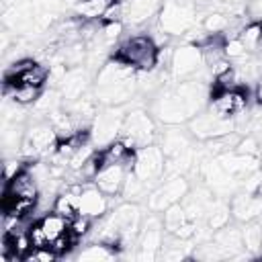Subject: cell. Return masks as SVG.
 <instances>
[{
  "instance_id": "24",
  "label": "cell",
  "mask_w": 262,
  "mask_h": 262,
  "mask_svg": "<svg viewBox=\"0 0 262 262\" xmlns=\"http://www.w3.org/2000/svg\"><path fill=\"white\" fill-rule=\"evenodd\" d=\"M186 221H190V219H188L186 209H184L182 203H174V205H170L166 211H162V223H164L166 233L178 231Z\"/></svg>"
},
{
  "instance_id": "18",
  "label": "cell",
  "mask_w": 262,
  "mask_h": 262,
  "mask_svg": "<svg viewBox=\"0 0 262 262\" xmlns=\"http://www.w3.org/2000/svg\"><path fill=\"white\" fill-rule=\"evenodd\" d=\"M215 244L223 250L225 258H237L239 252L244 250V237H242V229L237 227H229L225 225L223 229H217L215 233Z\"/></svg>"
},
{
  "instance_id": "3",
  "label": "cell",
  "mask_w": 262,
  "mask_h": 262,
  "mask_svg": "<svg viewBox=\"0 0 262 262\" xmlns=\"http://www.w3.org/2000/svg\"><path fill=\"white\" fill-rule=\"evenodd\" d=\"M158 25L170 37L184 35L196 25V2L194 0H164L158 12Z\"/></svg>"
},
{
  "instance_id": "40",
  "label": "cell",
  "mask_w": 262,
  "mask_h": 262,
  "mask_svg": "<svg viewBox=\"0 0 262 262\" xmlns=\"http://www.w3.org/2000/svg\"><path fill=\"white\" fill-rule=\"evenodd\" d=\"M254 100H256V104L262 106V74H260V78L256 80V86H254Z\"/></svg>"
},
{
  "instance_id": "10",
  "label": "cell",
  "mask_w": 262,
  "mask_h": 262,
  "mask_svg": "<svg viewBox=\"0 0 262 262\" xmlns=\"http://www.w3.org/2000/svg\"><path fill=\"white\" fill-rule=\"evenodd\" d=\"M205 68L203 51L199 45L184 43L172 51L170 59V74L174 80H190Z\"/></svg>"
},
{
  "instance_id": "19",
  "label": "cell",
  "mask_w": 262,
  "mask_h": 262,
  "mask_svg": "<svg viewBox=\"0 0 262 262\" xmlns=\"http://www.w3.org/2000/svg\"><path fill=\"white\" fill-rule=\"evenodd\" d=\"M160 147L166 158H176V156L184 154L186 149H190V137L184 131H180L178 125H174V129H170L162 135Z\"/></svg>"
},
{
  "instance_id": "5",
  "label": "cell",
  "mask_w": 262,
  "mask_h": 262,
  "mask_svg": "<svg viewBox=\"0 0 262 262\" xmlns=\"http://www.w3.org/2000/svg\"><path fill=\"white\" fill-rule=\"evenodd\" d=\"M190 190V184L186 180L184 174H172L166 176V180L162 178V182H158L149 194H147V209L154 213H162L166 211L170 205L180 203Z\"/></svg>"
},
{
  "instance_id": "21",
  "label": "cell",
  "mask_w": 262,
  "mask_h": 262,
  "mask_svg": "<svg viewBox=\"0 0 262 262\" xmlns=\"http://www.w3.org/2000/svg\"><path fill=\"white\" fill-rule=\"evenodd\" d=\"M117 0H82L76 4V14L82 20H100L102 14L115 4Z\"/></svg>"
},
{
  "instance_id": "12",
  "label": "cell",
  "mask_w": 262,
  "mask_h": 262,
  "mask_svg": "<svg viewBox=\"0 0 262 262\" xmlns=\"http://www.w3.org/2000/svg\"><path fill=\"white\" fill-rule=\"evenodd\" d=\"M108 199L111 196L104 194L96 184H84V188L80 190V213H84L92 219H100L111 209Z\"/></svg>"
},
{
  "instance_id": "36",
  "label": "cell",
  "mask_w": 262,
  "mask_h": 262,
  "mask_svg": "<svg viewBox=\"0 0 262 262\" xmlns=\"http://www.w3.org/2000/svg\"><path fill=\"white\" fill-rule=\"evenodd\" d=\"M59 256L51 250V246H47V248H33L27 256H25V262H53V260H57Z\"/></svg>"
},
{
  "instance_id": "4",
  "label": "cell",
  "mask_w": 262,
  "mask_h": 262,
  "mask_svg": "<svg viewBox=\"0 0 262 262\" xmlns=\"http://www.w3.org/2000/svg\"><path fill=\"white\" fill-rule=\"evenodd\" d=\"M156 137H158L156 121L149 117L147 111L137 108V111H131L125 115V121L121 127V139L125 141V145L131 151H137L139 147L154 143Z\"/></svg>"
},
{
  "instance_id": "14",
  "label": "cell",
  "mask_w": 262,
  "mask_h": 262,
  "mask_svg": "<svg viewBox=\"0 0 262 262\" xmlns=\"http://www.w3.org/2000/svg\"><path fill=\"white\" fill-rule=\"evenodd\" d=\"M229 209H231V217H235V221H239V223L260 219L262 217V196H254L250 192L233 194Z\"/></svg>"
},
{
  "instance_id": "17",
  "label": "cell",
  "mask_w": 262,
  "mask_h": 262,
  "mask_svg": "<svg viewBox=\"0 0 262 262\" xmlns=\"http://www.w3.org/2000/svg\"><path fill=\"white\" fill-rule=\"evenodd\" d=\"M164 0H129L125 2V20L131 25H143L160 12Z\"/></svg>"
},
{
  "instance_id": "37",
  "label": "cell",
  "mask_w": 262,
  "mask_h": 262,
  "mask_svg": "<svg viewBox=\"0 0 262 262\" xmlns=\"http://www.w3.org/2000/svg\"><path fill=\"white\" fill-rule=\"evenodd\" d=\"M235 151L237 154H248V156H260V141L254 135L242 137L239 143L235 145Z\"/></svg>"
},
{
  "instance_id": "23",
  "label": "cell",
  "mask_w": 262,
  "mask_h": 262,
  "mask_svg": "<svg viewBox=\"0 0 262 262\" xmlns=\"http://www.w3.org/2000/svg\"><path fill=\"white\" fill-rule=\"evenodd\" d=\"M39 223H41V227H43V231H45V235L49 237V242H53V239H57L61 233H66L68 231V219L63 217V215H59L57 211H47L41 219H39Z\"/></svg>"
},
{
  "instance_id": "22",
  "label": "cell",
  "mask_w": 262,
  "mask_h": 262,
  "mask_svg": "<svg viewBox=\"0 0 262 262\" xmlns=\"http://www.w3.org/2000/svg\"><path fill=\"white\" fill-rule=\"evenodd\" d=\"M149 190H151V188H149L133 170H129V172H127V178H125V184H123V190H121V196H123L125 201L137 203V201H141L143 196H147Z\"/></svg>"
},
{
  "instance_id": "34",
  "label": "cell",
  "mask_w": 262,
  "mask_h": 262,
  "mask_svg": "<svg viewBox=\"0 0 262 262\" xmlns=\"http://www.w3.org/2000/svg\"><path fill=\"white\" fill-rule=\"evenodd\" d=\"M223 53H225L227 59H242L244 55H248V49L244 47V43L239 41V37H225Z\"/></svg>"
},
{
  "instance_id": "41",
  "label": "cell",
  "mask_w": 262,
  "mask_h": 262,
  "mask_svg": "<svg viewBox=\"0 0 262 262\" xmlns=\"http://www.w3.org/2000/svg\"><path fill=\"white\" fill-rule=\"evenodd\" d=\"M231 2H233V0H209V4H211L213 8H217V10L229 8V6H231Z\"/></svg>"
},
{
  "instance_id": "38",
  "label": "cell",
  "mask_w": 262,
  "mask_h": 262,
  "mask_svg": "<svg viewBox=\"0 0 262 262\" xmlns=\"http://www.w3.org/2000/svg\"><path fill=\"white\" fill-rule=\"evenodd\" d=\"M29 239H31V244H33V248H47L51 242H49V237L45 235V231H43V227H41V223L37 221V223H33L31 227H29Z\"/></svg>"
},
{
  "instance_id": "8",
  "label": "cell",
  "mask_w": 262,
  "mask_h": 262,
  "mask_svg": "<svg viewBox=\"0 0 262 262\" xmlns=\"http://www.w3.org/2000/svg\"><path fill=\"white\" fill-rule=\"evenodd\" d=\"M125 111L123 104L119 106H104L92 121L90 125V139L94 145H108L111 141L117 139V135H121V127L125 121Z\"/></svg>"
},
{
  "instance_id": "11",
  "label": "cell",
  "mask_w": 262,
  "mask_h": 262,
  "mask_svg": "<svg viewBox=\"0 0 262 262\" xmlns=\"http://www.w3.org/2000/svg\"><path fill=\"white\" fill-rule=\"evenodd\" d=\"M248 106V94L242 88L233 90H221L211 94V111H215L221 117H237Z\"/></svg>"
},
{
  "instance_id": "42",
  "label": "cell",
  "mask_w": 262,
  "mask_h": 262,
  "mask_svg": "<svg viewBox=\"0 0 262 262\" xmlns=\"http://www.w3.org/2000/svg\"><path fill=\"white\" fill-rule=\"evenodd\" d=\"M63 4H70V6H76V4H80L82 0H61Z\"/></svg>"
},
{
  "instance_id": "33",
  "label": "cell",
  "mask_w": 262,
  "mask_h": 262,
  "mask_svg": "<svg viewBox=\"0 0 262 262\" xmlns=\"http://www.w3.org/2000/svg\"><path fill=\"white\" fill-rule=\"evenodd\" d=\"M78 242H80L78 235H74L72 231H66V233H61L57 239H53L49 246H51V250H53L57 256H66V254H70V250H74V248L78 246Z\"/></svg>"
},
{
  "instance_id": "6",
  "label": "cell",
  "mask_w": 262,
  "mask_h": 262,
  "mask_svg": "<svg viewBox=\"0 0 262 262\" xmlns=\"http://www.w3.org/2000/svg\"><path fill=\"white\" fill-rule=\"evenodd\" d=\"M133 172L149 186L154 188L158 182H162L166 174V156L160 145L149 143L143 145L135 151V162H133Z\"/></svg>"
},
{
  "instance_id": "30",
  "label": "cell",
  "mask_w": 262,
  "mask_h": 262,
  "mask_svg": "<svg viewBox=\"0 0 262 262\" xmlns=\"http://www.w3.org/2000/svg\"><path fill=\"white\" fill-rule=\"evenodd\" d=\"M18 82H23V84H31V86H37V88H43L47 82H49V68L47 66H43V63H33L20 78H18ZM16 82V84H18Z\"/></svg>"
},
{
  "instance_id": "39",
  "label": "cell",
  "mask_w": 262,
  "mask_h": 262,
  "mask_svg": "<svg viewBox=\"0 0 262 262\" xmlns=\"http://www.w3.org/2000/svg\"><path fill=\"white\" fill-rule=\"evenodd\" d=\"M25 166H27V162L18 160L16 156L14 158H4V164H2V168H4V182L10 180V178H14L18 172H23Z\"/></svg>"
},
{
  "instance_id": "26",
  "label": "cell",
  "mask_w": 262,
  "mask_h": 262,
  "mask_svg": "<svg viewBox=\"0 0 262 262\" xmlns=\"http://www.w3.org/2000/svg\"><path fill=\"white\" fill-rule=\"evenodd\" d=\"M80 260H94V262H100V260H115L117 258V250L108 244H102V242H94L90 246H86L80 254H78Z\"/></svg>"
},
{
  "instance_id": "2",
  "label": "cell",
  "mask_w": 262,
  "mask_h": 262,
  "mask_svg": "<svg viewBox=\"0 0 262 262\" xmlns=\"http://www.w3.org/2000/svg\"><path fill=\"white\" fill-rule=\"evenodd\" d=\"M113 57L135 68L137 72H154L158 68V47L149 35H133L123 39Z\"/></svg>"
},
{
  "instance_id": "35",
  "label": "cell",
  "mask_w": 262,
  "mask_h": 262,
  "mask_svg": "<svg viewBox=\"0 0 262 262\" xmlns=\"http://www.w3.org/2000/svg\"><path fill=\"white\" fill-rule=\"evenodd\" d=\"M121 33H123V20H108V23H102L100 27V37L106 43H113L115 39H119Z\"/></svg>"
},
{
  "instance_id": "29",
  "label": "cell",
  "mask_w": 262,
  "mask_h": 262,
  "mask_svg": "<svg viewBox=\"0 0 262 262\" xmlns=\"http://www.w3.org/2000/svg\"><path fill=\"white\" fill-rule=\"evenodd\" d=\"M229 219H231V209L229 205H223V203H213V207L209 209L207 213V227L211 231H217V229H223L225 225H229Z\"/></svg>"
},
{
  "instance_id": "28",
  "label": "cell",
  "mask_w": 262,
  "mask_h": 262,
  "mask_svg": "<svg viewBox=\"0 0 262 262\" xmlns=\"http://www.w3.org/2000/svg\"><path fill=\"white\" fill-rule=\"evenodd\" d=\"M61 100H63L61 92H59V90H55V88H51V90L43 92V94L35 100V104H33V106H35V113L49 117L53 111L61 108Z\"/></svg>"
},
{
  "instance_id": "20",
  "label": "cell",
  "mask_w": 262,
  "mask_h": 262,
  "mask_svg": "<svg viewBox=\"0 0 262 262\" xmlns=\"http://www.w3.org/2000/svg\"><path fill=\"white\" fill-rule=\"evenodd\" d=\"M53 211H57L59 215H63L66 219H72L80 213V192L72 190L66 186V190H61L55 201H53Z\"/></svg>"
},
{
  "instance_id": "7",
  "label": "cell",
  "mask_w": 262,
  "mask_h": 262,
  "mask_svg": "<svg viewBox=\"0 0 262 262\" xmlns=\"http://www.w3.org/2000/svg\"><path fill=\"white\" fill-rule=\"evenodd\" d=\"M57 133L49 125V121L35 123L25 131L23 143H20V154L29 158H39V156H53L57 151Z\"/></svg>"
},
{
  "instance_id": "9",
  "label": "cell",
  "mask_w": 262,
  "mask_h": 262,
  "mask_svg": "<svg viewBox=\"0 0 262 262\" xmlns=\"http://www.w3.org/2000/svg\"><path fill=\"white\" fill-rule=\"evenodd\" d=\"M188 131L196 139L209 141L229 131H235V117H221L215 111H201L188 121Z\"/></svg>"
},
{
  "instance_id": "16",
  "label": "cell",
  "mask_w": 262,
  "mask_h": 262,
  "mask_svg": "<svg viewBox=\"0 0 262 262\" xmlns=\"http://www.w3.org/2000/svg\"><path fill=\"white\" fill-rule=\"evenodd\" d=\"M86 88H88V72L84 68H80V66L70 68L66 78L59 84V92H61L63 100H70V102L80 98V96H84Z\"/></svg>"
},
{
  "instance_id": "13",
  "label": "cell",
  "mask_w": 262,
  "mask_h": 262,
  "mask_svg": "<svg viewBox=\"0 0 262 262\" xmlns=\"http://www.w3.org/2000/svg\"><path fill=\"white\" fill-rule=\"evenodd\" d=\"M127 172L129 168L125 164H106L98 170L96 178H94V184L108 196H119L121 190H123V184H125V178H127Z\"/></svg>"
},
{
  "instance_id": "1",
  "label": "cell",
  "mask_w": 262,
  "mask_h": 262,
  "mask_svg": "<svg viewBox=\"0 0 262 262\" xmlns=\"http://www.w3.org/2000/svg\"><path fill=\"white\" fill-rule=\"evenodd\" d=\"M137 88V76L135 68L111 59L104 66H100V72L96 76V98L104 106H119L131 100Z\"/></svg>"
},
{
  "instance_id": "32",
  "label": "cell",
  "mask_w": 262,
  "mask_h": 262,
  "mask_svg": "<svg viewBox=\"0 0 262 262\" xmlns=\"http://www.w3.org/2000/svg\"><path fill=\"white\" fill-rule=\"evenodd\" d=\"M68 231H72L74 235H78L80 239L86 237L90 231H92V217L84 215V213H78L76 217L68 219Z\"/></svg>"
},
{
  "instance_id": "43",
  "label": "cell",
  "mask_w": 262,
  "mask_h": 262,
  "mask_svg": "<svg viewBox=\"0 0 262 262\" xmlns=\"http://www.w3.org/2000/svg\"><path fill=\"white\" fill-rule=\"evenodd\" d=\"M194 2H201V0H194Z\"/></svg>"
},
{
  "instance_id": "44",
  "label": "cell",
  "mask_w": 262,
  "mask_h": 262,
  "mask_svg": "<svg viewBox=\"0 0 262 262\" xmlns=\"http://www.w3.org/2000/svg\"><path fill=\"white\" fill-rule=\"evenodd\" d=\"M260 49H262V45H260Z\"/></svg>"
},
{
  "instance_id": "31",
  "label": "cell",
  "mask_w": 262,
  "mask_h": 262,
  "mask_svg": "<svg viewBox=\"0 0 262 262\" xmlns=\"http://www.w3.org/2000/svg\"><path fill=\"white\" fill-rule=\"evenodd\" d=\"M203 29L209 33V35H221L229 29V18L227 14H223L221 10H215V12H209L205 18H203Z\"/></svg>"
},
{
  "instance_id": "15",
  "label": "cell",
  "mask_w": 262,
  "mask_h": 262,
  "mask_svg": "<svg viewBox=\"0 0 262 262\" xmlns=\"http://www.w3.org/2000/svg\"><path fill=\"white\" fill-rule=\"evenodd\" d=\"M2 194H10V196H25V199H39V182L35 178V174L31 170H23L18 172L14 178L4 182Z\"/></svg>"
},
{
  "instance_id": "27",
  "label": "cell",
  "mask_w": 262,
  "mask_h": 262,
  "mask_svg": "<svg viewBox=\"0 0 262 262\" xmlns=\"http://www.w3.org/2000/svg\"><path fill=\"white\" fill-rule=\"evenodd\" d=\"M239 41L244 43V47L248 51H256L262 45V23L260 20H252L248 25L242 27V31L237 33Z\"/></svg>"
},
{
  "instance_id": "25",
  "label": "cell",
  "mask_w": 262,
  "mask_h": 262,
  "mask_svg": "<svg viewBox=\"0 0 262 262\" xmlns=\"http://www.w3.org/2000/svg\"><path fill=\"white\" fill-rule=\"evenodd\" d=\"M242 237H244V250L250 252L252 256L260 254L262 246V223L258 219L248 221L246 227H242Z\"/></svg>"
}]
</instances>
